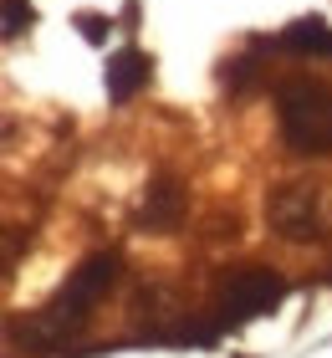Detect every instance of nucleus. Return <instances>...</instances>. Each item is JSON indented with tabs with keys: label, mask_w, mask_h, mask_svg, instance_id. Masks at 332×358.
I'll list each match as a JSON object with an SVG mask.
<instances>
[{
	"label": "nucleus",
	"mask_w": 332,
	"mask_h": 358,
	"mask_svg": "<svg viewBox=\"0 0 332 358\" xmlns=\"http://www.w3.org/2000/svg\"><path fill=\"white\" fill-rule=\"evenodd\" d=\"M103 83H108V97H113V103H128V97H138V87L148 83V57L138 52V46H118V52L108 57Z\"/></svg>",
	"instance_id": "39448f33"
},
{
	"label": "nucleus",
	"mask_w": 332,
	"mask_h": 358,
	"mask_svg": "<svg viewBox=\"0 0 332 358\" xmlns=\"http://www.w3.org/2000/svg\"><path fill=\"white\" fill-rule=\"evenodd\" d=\"M281 46L287 52H302V57H332V26L322 15H302L281 31Z\"/></svg>",
	"instance_id": "423d86ee"
},
{
	"label": "nucleus",
	"mask_w": 332,
	"mask_h": 358,
	"mask_svg": "<svg viewBox=\"0 0 332 358\" xmlns=\"http://www.w3.org/2000/svg\"><path fill=\"white\" fill-rule=\"evenodd\" d=\"M276 123H281V138H287L291 154H302V159L332 154V87L327 83H307V77L281 83Z\"/></svg>",
	"instance_id": "f03ea898"
},
{
	"label": "nucleus",
	"mask_w": 332,
	"mask_h": 358,
	"mask_svg": "<svg viewBox=\"0 0 332 358\" xmlns=\"http://www.w3.org/2000/svg\"><path fill=\"white\" fill-rule=\"evenodd\" d=\"M77 26H82V36H87L92 46H103V41H108V31H113L108 15H92V10H82V15H77Z\"/></svg>",
	"instance_id": "9d476101"
},
{
	"label": "nucleus",
	"mask_w": 332,
	"mask_h": 358,
	"mask_svg": "<svg viewBox=\"0 0 332 358\" xmlns=\"http://www.w3.org/2000/svg\"><path fill=\"white\" fill-rule=\"evenodd\" d=\"M113 282H118V256H108V251L87 256V262L66 276V287L41 307V317L31 322V343H46V348H52V343H62L66 333H77L82 322H87V313L108 297Z\"/></svg>",
	"instance_id": "f257e3e1"
},
{
	"label": "nucleus",
	"mask_w": 332,
	"mask_h": 358,
	"mask_svg": "<svg viewBox=\"0 0 332 358\" xmlns=\"http://www.w3.org/2000/svg\"><path fill=\"white\" fill-rule=\"evenodd\" d=\"M266 220L287 241H322L327 215H322V189L317 185H281L266 200Z\"/></svg>",
	"instance_id": "20e7f679"
},
{
	"label": "nucleus",
	"mask_w": 332,
	"mask_h": 358,
	"mask_svg": "<svg viewBox=\"0 0 332 358\" xmlns=\"http://www.w3.org/2000/svg\"><path fill=\"white\" fill-rule=\"evenodd\" d=\"M225 83L236 87V92H245V87L256 83V62H251V57H236V62H225Z\"/></svg>",
	"instance_id": "1a4fd4ad"
},
{
	"label": "nucleus",
	"mask_w": 332,
	"mask_h": 358,
	"mask_svg": "<svg viewBox=\"0 0 332 358\" xmlns=\"http://www.w3.org/2000/svg\"><path fill=\"white\" fill-rule=\"evenodd\" d=\"M36 21V10H31V0H6V41H15L21 31Z\"/></svg>",
	"instance_id": "6e6552de"
},
{
	"label": "nucleus",
	"mask_w": 332,
	"mask_h": 358,
	"mask_svg": "<svg viewBox=\"0 0 332 358\" xmlns=\"http://www.w3.org/2000/svg\"><path fill=\"white\" fill-rule=\"evenodd\" d=\"M179 210H185V194H179L174 179H154V189H148V200H143V225L148 231H169V225L179 220Z\"/></svg>",
	"instance_id": "0eeeda50"
},
{
	"label": "nucleus",
	"mask_w": 332,
	"mask_h": 358,
	"mask_svg": "<svg viewBox=\"0 0 332 358\" xmlns=\"http://www.w3.org/2000/svg\"><path fill=\"white\" fill-rule=\"evenodd\" d=\"M287 297V276L271 271V266H245L236 276H225L220 297H215V317L225 322V328H236V322H251V317H266L271 307H281Z\"/></svg>",
	"instance_id": "7ed1b4c3"
}]
</instances>
